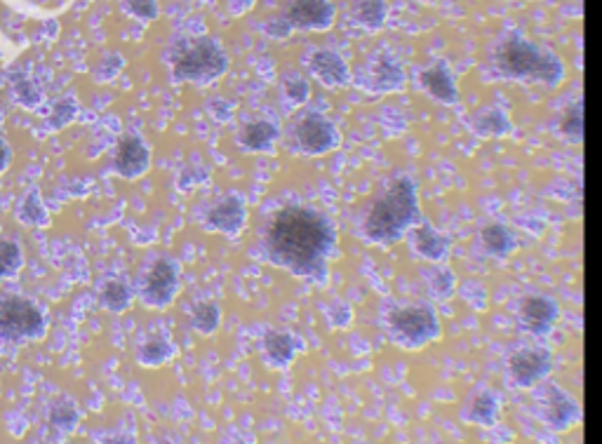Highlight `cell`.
I'll use <instances>...</instances> for the list:
<instances>
[{
	"label": "cell",
	"instance_id": "7",
	"mask_svg": "<svg viewBox=\"0 0 602 444\" xmlns=\"http://www.w3.org/2000/svg\"><path fill=\"white\" fill-rule=\"evenodd\" d=\"M388 324H391L395 339L407 346H419V343H426L431 336H435V315L426 306L395 308L388 315Z\"/></svg>",
	"mask_w": 602,
	"mask_h": 444
},
{
	"label": "cell",
	"instance_id": "19",
	"mask_svg": "<svg viewBox=\"0 0 602 444\" xmlns=\"http://www.w3.org/2000/svg\"><path fill=\"white\" fill-rule=\"evenodd\" d=\"M191 324L196 332L205 336H212L221 324V308L215 301H203L198 304L191 313Z\"/></svg>",
	"mask_w": 602,
	"mask_h": 444
},
{
	"label": "cell",
	"instance_id": "9",
	"mask_svg": "<svg viewBox=\"0 0 602 444\" xmlns=\"http://www.w3.org/2000/svg\"><path fill=\"white\" fill-rule=\"evenodd\" d=\"M150 168V150L140 134H122L113 153V172L122 179H140Z\"/></svg>",
	"mask_w": 602,
	"mask_h": 444
},
{
	"label": "cell",
	"instance_id": "23",
	"mask_svg": "<svg viewBox=\"0 0 602 444\" xmlns=\"http://www.w3.org/2000/svg\"><path fill=\"white\" fill-rule=\"evenodd\" d=\"M544 370H546L544 358H539L537 352L532 351H525L513 358V374H516L518 381H522V383L534 381L537 376L544 374Z\"/></svg>",
	"mask_w": 602,
	"mask_h": 444
},
{
	"label": "cell",
	"instance_id": "5",
	"mask_svg": "<svg viewBox=\"0 0 602 444\" xmlns=\"http://www.w3.org/2000/svg\"><path fill=\"white\" fill-rule=\"evenodd\" d=\"M180 289V265L162 256V259L153 261V265L146 273L144 285H141V301H144V306L162 311V308L172 306Z\"/></svg>",
	"mask_w": 602,
	"mask_h": 444
},
{
	"label": "cell",
	"instance_id": "34",
	"mask_svg": "<svg viewBox=\"0 0 602 444\" xmlns=\"http://www.w3.org/2000/svg\"><path fill=\"white\" fill-rule=\"evenodd\" d=\"M267 34L273 35V38H287L292 34V24L287 19H271L267 24Z\"/></svg>",
	"mask_w": 602,
	"mask_h": 444
},
{
	"label": "cell",
	"instance_id": "29",
	"mask_svg": "<svg viewBox=\"0 0 602 444\" xmlns=\"http://www.w3.org/2000/svg\"><path fill=\"white\" fill-rule=\"evenodd\" d=\"M482 240H485L487 249H492V252H497V254L509 252L510 245H513V237H510V233L506 231V228H501V226H490V228H485V233H482Z\"/></svg>",
	"mask_w": 602,
	"mask_h": 444
},
{
	"label": "cell",
	"instance_id": "36",
	"mask_svg": "<svg viewBox=\"0 0 602 444\" xmlns=\"http://www.w3.org/2000/svg\"><path fill=\"white\" fill-rule=\"evenodd\" d=\"M10 160H12V150H10V146H7L5 141H3V139H0V174L5 172L7 165H10Z\"/></svg>",
	"mask_w": 602,
	"mask_h": 444
},
{
	"label": "cell",
	"instance_id": "17",
	"mask_svg": "<svg viewBox=\"0 0 602 444\" xmlns=\"http://www.w3.org/2000/svg\"><path fill=\"white\" fill-rule=\"evenodd\" d=\"M177 355V348L170 339L165 336H156V339H149L144 346L140 348V362L144 367H160V364H168L170 360Z\"/></svg>",
	"mask_w": 602,
	"mask_h": 444
},
{
	"label": "cell",
	"instance_id": "32",
	"mask_svg": "<svg viewBox=\"0 0 602 444\" xmlns=\"http://www.w3.org/2000/svg\"><path fill=\"white\" fill-rule=\"evenodd\" d=\"M122 59L121 54H109V57H104L102 62L97 63V69H94V78L97 81H113L118 73H121L122 69Z\"/></svg>",
	"mask_w": 602,
	"mask_h": 444
},
{
	"label": "cell",
	"instance_id": "14",
	"mask_svg": "<svg viewBox=\"0 0 602 444\" xmlns=\"http://www.w3.org/2000/svg\"><path fill=\"white\" fill-rule=\"evenodd\" d=\"M280 137V127L273 121H252L240 130L238 134V144L243 146L249 153H268L273 149V144L278 141Z\"/></svg>",
	"mask_w": 602,
	"mask_h": 444
},
{
	"label": "cell",
	"instance_id": "15",
	"mask_svg": "<svg viewBox=\"0 0 602 444\" xmlns=\"http://www.w3.org/2000/svg\"><path fill=\"white\" fill-rule=\"evenodd\" d=\"M17 219L19 224L31 226V228H45L50 224V214H47L45 205H43L38 188H31L22 198V202L17 205Z\"/></svg>",
	"mask_w": 602,
	"mask_h": 444
},
{
	"label": "cell",
	"instance_id": "16",
	"mask_svg": "<svg viewBox=\"0 0 602 444\" xmlns=\"http://www.w3.org/2000/svg\"><path fill=\"white\" fill-rule=\"evenodd\" d=\"M81 421V411L71 398H57L50 404V426L62 435H71Z\"/></svg>",
	"mask_w": 602,
	"mask_h": 444
},
{
	"label": "cell",
	"instance_id": "4",
	"mask_svg": "<svg viewBox=\"0 0 602 444\" xmlns=\"http://www.w3.org/2000/svg\"><path fill=\"white\" fill-rule=\"evenodd\" d=\"M47 334V315L34 299L7 294L0 299V336L15 343L38 341Z\"/></svg>",
	"mask_w": 602,
	"mask_h": 444
},
{
	"label": "cell",
	"instance_id": "27",
	"mask_svg": "<svg viewBox=\"0 0 602 444\" xmlns=\"http://www.w3.org/2000/svg\"><path fill=\"white\" fill-rule=\"evenodd\" d=\"M414 245H417L419 252H422L423 256H429V259H441L442 256V240L429 226H422V228L414 231Z\"/></svg>",
	"mask_w": 602,
	"mask_h": 444
},
{
	"label": "cell",
	"instance_id": "10",
	"mask_svg": "<svg viewBox=\"0 0 602 444\" xmlns=\"http://www.w3.org/2000/svg\"><path fill=\"white\" fill-rule=\"evenodd\" d=\"M499 63L504 66L506 71L516 75H539L541 81L549 78V66H558L556 59L544 57V54H539L532 45H527V43H509V45L501 50L499 54Z\"/></svg>",
	"mask_w": 602,
	"mask_h": 444
},
{
	"label": "cell",
	"instance_id": "6",
	"mask_svg": "<svg viewBox=\"0 0 602 444\" xmlns=\"http://www.w3.org/2000/svg\"><path fill=\"white\" fill-rule=\"evenodd\" d=\"M342 137L336 132L335 122L320 113H308L295 127V146L304 156H323L339 146Z\"/></svg>",
	"mask_w": 602,
	"mask_h": 444
},
{
	"label": "cell",
	"instance_id": "3",
	"mask_svg": "<svg viewBox=\"0 0 602 444\" xmlns=\"http://www.w3.org/2000/svg\"><path fill=\"white\" fill-rule=\"evenodd\" d=\"M172 81L174 82H198V85H209L228 69V57L219 41L200 35L193 41H181L172 54Z\"/></svg>",
	"mask_w": 602,
	"mask_h": 444
},
{
	"label": "cell",
	"instance_id": "33",
	"mask_svg": "<svg viewBox=\"0 0 602 444\" xmlns=\"http://www.w3.org/2000/svg\"><path fill=\"white\" fill-rule=\"evenodd\" d=\"M208 111L212 113V118L219 122H228L231 121V104H226V101H221V99H217V101H209L208 104Z\"/></svg>",
	"mask_w": 602,
	"mask_h": 444
},
{
	"label": "cell",
	"instance_id": "1",
	"mask_svg": "<svg viewBox=\"0 0 602 444\" xmlns=\"http://www.w3.org/2000/svg\"><path fill=\"white\" fill-rule=\"evenodd\" d=\"M261 247L267 259L283 271L323 280L336 247L335 224L313 208H283L268 219Z\"/></svg>",
	"mask_w": 602,
	"mask_h": 444
},
{
	"label": "cell",
	"instance_id": "18",
	"mask_svg": "<svg viewBox=\"0 0 602 444\" xmlns=\"http://www.w3.org/2000/svg\"><path fill=\"white\" fill-rule=\"evenodd\" d=\"M99 301H102V306L111 313L128 311V308L132 306V289H130V285L125 283V280H109V283L104 285V289H102Z\"/></svg>",
	"mask_w": 602,
	"mask_h": 444
},
{
	"label": "cell",
	"instance_id": "25",
	"mask_svg": "<svg viewBox=\"0 0 602 444\" xmlns=\"http://www.w3.org/2000/svg\"><path fill=\"white\" fill-rule=\"evenodd\" d=\"M423 85L429 87V92H433L435 97L442 99V101H452L454 99V85H452L450 75L442 66H435V69L423 71L422 73Z\"/></svg>",
	"mask_w": 602,
	"mask_h": 444
},
{
	"label": "cell",
	"instance_id": "30",
	"mask_svg": "<svg viewBox=\"0 0 602 444\" xmlns=\"http://www.w3.org/2000/svg\"><path fill=\"white\" fill-rule=\"evenodd\" d=\"M122 7H125L132 17L141 19V22H153V19H158V14H160L158 0H122Z\"/></svg>",
	"mask_w": 602,
	"mask_h": 444
},
{
	"label": "cell",
	"instance_id": "28",
	"mask_svg": "<svg viewBox=\"0 0 602 444\" xmlns=\"http://www.w3.org/2000/svg\"><path fill=\"white\" fill-rule=\"evenodd\" d=\"M283 94L292 106H299L308 99V94H311V87H308L306 78H301V75L292 73L283 81Z\"/></svg>",
	"mask_w": 602,
	"mask_h": 444
},
{
	"label": "cell",
	"instance_id": "2",
	"mask_svg": "<svg viewBox=\"0 0 602 444\" xmlns=\"http://www.w3.org/2000/svg\"><path fill=\"white\" fill-rule=\"evenodd\" d=\"M417 217V193L410 179L391 181L365 217V233L374 243H393Z\"/></svg>",
	"mask_w": 602,
	"mask_h": 444
},
{
	"label": "cell",
	"instance_id": "20",
	"mask_svg": "<svg viewBox=\"0 0 602 444\" xmlns=\"http://www.w3.org/2000/svg\"><path fill=\"white\" fill-rule=\"evenodd\" d=\"M24 265V254L17 240L3 237L0 240V280H12L17 277Z\"/></svg>",
	"mask_w": 602,
	"mask_h": 444
},
{
	"label": "cell",
	"instance_id": "31",
	"mask_svg": "<svg viewBox=\"0 0 602 444\" xmlns=\"http://www.w3.org/2000/svg\"><path fill=\"white\" fill-rule=\"evenodd\" d=\"M374 75L376 81H379V85L382 87H393L400 82V69L398 63L391 62V59H379V62L374 63Z\"/></svg>",
	"mask_w": 602,
	"mask_h": 444
},
{
	"label": "cell",
	"instance_id": "35",
	"mask_svg": "<svg viewBox=\"0 0 602 444\" xmlns=\"http://www.w3.org/2000/svg\"><path fill=\"white\" fill-rule=\"evenodd\" d=\"M330 315L332 320H335V324H348V320H351V311L348 308H344L342 304H335V306L330 308Z\"/></svg>",
	"mask_w": 602,
	"mask_h": 444
},
{
	"label": "cell",
	"instance_id": "26",
	"mask_svg": "<svg viewBox=\"0 0 602 444\" xmlns=\"http://www.w3.org/2000/svg\"><path fill=\"white\" fill-rule=\"evenodd\" d=\"M384 17H386V5H384V0H360L358 5H355V19H358L360 24L370 26V29L382 26Z\"/></svg>",
	"mask_w": 602,
	"mask_h": 444
},
{
	"label": "cell",
	"instance_id": "22",
	"mask_svg": "<svg viewBox=\"0 0 602 444\" xmlns=\"http://www.w3.org/2000/svg\"><path fill=\"white\" fill-rule=\"evenodd\" d=\"M522 313H525V320L527 324L532 329H546L550 324V320L556 317V308H553V304L550 301H544V299H529L525 301V308H522Z\"/></svg>",
	"mask_w": 602,
	"mask_h": 444
},
{
	"label": "cell",
	"instance_id": "21",
	"mask_svg": "<svg viewBox=\"0 0 602 444\" xmlns=\"http://www.w3.org/2000/svg\"><path fill=\"white\" fill-rule=\"evenodd\" d=\"M12 94H15V101L22 104L24 109H35L43 99L41 87L35 85L29 75H12Z\"/></svg>",
	"mask_w": 602,
	"mask_h": 444
},
{
	"label": "cell",
	"instance_id": "8",
	"mask_svg": "<svg viewBox=\"0 0 602 444\" xmlns=\"http://www.w3.org/2000/svg\"><path fill=\"white\" fill-rule=\"evenodd\" d=\"M245 224H248V205H245L240 193H228L205 214V228L215 233H224L228 237L240 236Z\"/></svg>",
	"mask_w": 602,
	"mask_h": 444
},
{
	"label": "cell",
	"instance_id": "12",
	"mask_svg": "<svg viewBox=\"0 0 602 444\" xmlns=\"http://www.w3.org/2000/svg\"><path fill=\"white\" fill-rule=\"evenodd\" d=\"M261 348H264V358H267L268 367H273V370H285V367H290L292 360L296 358V351L301 348V343L290 332L268 329L264 339H261Z\"/></svg>",
	"mask_w": 602,
	"mask_h": 444
},
{
	"label": "cell",
	"instance_id": "13",
	"mask_svg": "<svg viewBox=\"0 0 602 444\" xmlns=\"http://www.w3.org/2000/svg\"><path fill=\"white\" fill-rule=\"evenodd\" d=\"M308 69L323 85L342 87L348 82V66L335 50H316L308 59Z\"/></svg>",
	"mask_w": 602,
	"mask_h": 444
},
{
	"label": "cell",
	"instance_id": "24",
	"mask_svg": "<svg viewBox=\"0 0 602 444\" xmlns=\"http://www.w3.org/2000/svg\"><path fill=\"white\" fill-rule=\"evenodd\" d=\"M75 116H78V101L71 94H66L53 104V111L47 116V127L50 130H64L66 125L75 121Z\"/></svg>",
	"mask_w": 602,
	"mask_h": 444
},
{
	"label": "cell",
	"instance_id": "11",
	"mask_svg": "<svg viewBox=\"0 0 602 444\" xmlns=\"http://www.w3.org/2000/svg\"><path fill=\"white\" fill-rule=\"evenodd\" d=\"M285 19L292 24V29L325 31L335 24V5L332 0H292Z\"/></svg>",
	"mask_w": 602,
	"mask_h": 444
}]
</instances>
